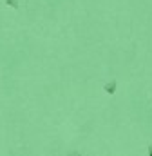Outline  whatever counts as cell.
Here are the masks:
<instances>
[{
  "label": "cell",
  "mask_w": 152,
  "mask_h": 156,
  "mask_svg": "<svg viewBox=\"0 0 152 156\" xmlns=\"http://www.w3.org/2000/svg\"><path fill=\"white\" fill-rule=\"evenodd\" d=\"M105 91H107V93H114V91H116V82H114V80L105 85Z\"/></svg>",
  "instance_id": "cell-1"
},
{
  "label": "cell",
  "mask_w": 152,
  "mask_h": 156,
  "mask_svg": "<svg viewBox=\"0 0 152 156\" xmlns=\"http://www.w3.org/2000/svg\"><path fill=\"white\" fill-rule=\"evenodd\" d=\"M5 4L11 7H18V0H5Z\"/></svg>",
  "instance_id": "cell-2"
},
{
  "label": "cell",
  "mask_w": 152,
  "mask_h": 156,
  "mask_svg": "<svg viewBox=\"0 0 152 156\" xmlns=\"http://www.w3.org/2000/svg\"><path fill=\"white\" fill-rule=\"evenodd\" d=\"M69 156H80V154H78V153H71Z\"/></svg>",
  "instance_id": "cell-3"
}]
</instances>
